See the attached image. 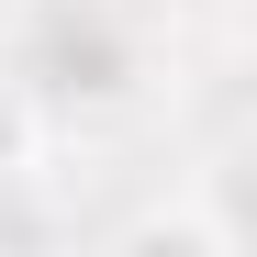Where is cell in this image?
<instances>
[{
  "label": "cell",
  "instance_id": "cell-1",
  "mask_svg": "<svg viewBox=\"0 0 257 257\" xmlns=\"http://www.w3.org/2000/svg\"><path fill=\"white\" fill-rule=\"evenodd\" d=\"M123 246H179V257H235L246 235H235V212H201V201H157Z\"/></svg>",
  "mask_w": 257,
  "mask_h": 257
}]
</instances>
